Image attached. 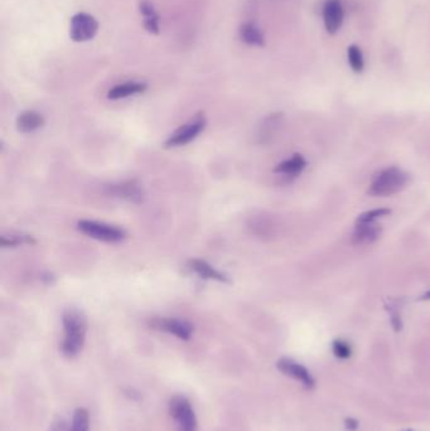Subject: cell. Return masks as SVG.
I'll return each instance as SVG.
<instances>
[{"mask_svg": "<svg viewBox=\"0 0 430 431\" xmlns=\"http://www.w3.org/2000/svg\"><path fill=\"white\" fill-rule=\"evenodd\" d=\"M240 40L249 46L264 47L265 46V37L259 27L253 22H245L240 25L239 30Z\"/></svg>", "mask_w": 430, "mask_h": 431, "instance_id": "obj_15", "label": "cell"}, {"mask_svg": "<svg viewBox=\"0 0 430 431\" xmlns=\"http://www.w3.org/2000/svg\"><path fill=\"white\" fill-rule=\"evenodd\" d=\"M70 431H90L89 411L86 408H78L75 410Z\"/></svg>", "mask_w": 430, "mask_h": 431, "instance_id": "obj_19", "label": "cell"}, {"mask_svg": "<svg viewBox=\"0 0 430 431\" xmlns=\"http://www.w3.org/2000/svg\"><path fill=\"white\" fill-rule=\"evenodd\" d=\"M206 117L203 112H198L197 115L192 117L189 123L184 124L181 128H178L173 134L165 141V146L168 148H176L183 146L196 139L198 135L206 128Z\"/></svg>", "mask_w": 430, "mask_h": 431, "instance_id": "obj_5", "label": "cell"}, {"mask_svg": "<svg viewBox=\"0 0 430 431\" xmlns=\"http://www.w3.org/2000/svg\"><path fill=\"white\" fill-rule=\"evenodd\" d=\"M407 181L409 175L405 172L395 167L388 168L374 177L367 193L372 197H389L401 192L407 187Z\"/></svg>", "mask_w": 430, "mask_h": 431, "instance_id": "obj_2", "label": "cell"}, {"mask_svg": "<svg viewBox=\"0 0 430 431\" xmlns=\"http://www.w3.org/2000/svg\"><path fill=\"white\" fill-rule=\"evenodd\" d=\"M306 159L301 157V154H294L293 157L289 158L287 160H284L279 164L274 172L279 173V175L293 177V175H301V170L306 168Z\"/></svg>", "mask_w": 430, "mask_h": 431, "instance_id": "obj_18", "label": "cell"}, {"mask_svg": "<svg viewBox=\"0 0 430 431\" xmlns=\"http://www.w3.org/2000/svg\"><path fill=\"white\" fill-rule=\"evenodd\" d=\"M324 27L330 35H336L341 28L345 18L342 0H326L322 6Z\"/></svg>", "mask_w": 430, "mask_h": 431, "instance_id": "obj_9", "label": "cell"}, {"mask_svg": "<svg viewBox=\"0 0 430 431\" xmlns=\"http://www.w3.org/2000/svg\"><path fill=\"white\" fill-rule=\"evenodd\" d=\"M44 124V117L40 112L27 110L22 112L17 119V128L22 133H33L42 128Z\"/></svg>", "mask_w": 430, "mask_h": 431, "instance_id": "obj_16", "label": "cell"}, {"mask_svg": "<svg viewBox=\"0 0 430 431\" xmlns=\"http://www.w3.org/2000/svg\"><path fill=\"white\" fill-rule=\"evenodd\" d=\"M283 122L284 117L282 112L271 114L266 117L265 120L261 124V126H260V141L261 143L270 141L271 138L277 134V131L282 128Z\"/></svg>", "mask_w": 430, "mask_h": 431, "instance_id": "obj_17", "label": "cell"}, {"mask_svg": "<svg viewBox=\"0 0 430 431\" xmlns=\"http://www.w3.org/2000/svg\"><path fill=\"white\" fill-rule=\"evenodd\" d=\"M277 367L284 374L299 381L301 385L306 386V389H313L316 385V381L313 379L311 372L303 365L290 358H280L277 361Z\"/></svg>", "mask_w": 430, "mask_h": 431, "instance_id": "obj_10", "label": "cell"}, {"mask_svg": "<svg viewBox=\"0 0 430 431\" xmlns=\"http://www.w3.org/2000/svg\"><path fill=\"white\" fill-rule=\"evenodd\" d=\"M347 54L348 62H350L351 69L356 73H361L365 69V59H364V54H362V51L359 49V47L354 46V45L348 47Z\"/></svg>", "mask_w": 430, "mask_h": 431, "instance_id": "obj_20", "label": "cell"}, {"mask_svg": "<svg viewBox=\"0 0 430 431\" xmlns=\"http://www.w3.org/2000/svg\"><path fill=\"white\" fill-rule=\"evenodd\" d=\"M70 427L71 426H68V423L66 421L65 418L59 416L52 421V424L48 427V431H70Z\"/></svg>", "mask_w": 430, "mask_h": 431, "instance_id": "obj_24", "label": "cell"}, {"mask_svg": "<svg viewBox=\"0 0 430 431\" xmlns=\"http://www.w3.org/2000/svg\"><path fill=\"white\" fill-rule=\"evenodd\" d=\"M332 350L333 353L338 358L341 360H347L352 355V350H351V346L346 342V341H342V339H336L333 344H332Z\"/></svg>", "mask_w": 430, "mask_h": 431, "instance_id": "obj_23", "label": "cell"}, {"mask_svg": "<svg viewBox=\"0 0 430 431\" xmlns=\"http://www.w3.org/2000/svg\"><path fill=\"white\" fill-rule=\"evenodd\" d=\"M189 268L195 274L198 275L200 278H203V279L215 280V281H218V283H230V279L227 278V275L218 271L217 268H213V265H210L205 260L193 259V260H191L189 262Z\"/></svg>", "mask_w": 430, "mask_h": 431, "instance_id": "obj_13", "label": "cell"}, {"mask_svg": "<svg viewBox=\"0 0 430 431\" xmlns=\"http://www.w3.org/2000/svg\"><path fill=\"white\" fill-rule=\"evenodd\" d=\"M409 431H412V430H409Z\"/></svg>", "mask_w": 430, "mask_h": 431, "instance_id": "obj_27", "label": "cell"}, {"mask_svg": "<svg viewBox=\"0 0 430 431\" xmlns=\"http://www.w3.org/2000/svg\"><path fill=\"white\" fill-rule=\"evenodd\" d=\"M381 235V228L376 222L371 223H356L352 241L354 245H367L376 241Z\"/></svg>", "mask_w": 430, "mask_h": 431, "instance_id": "obj_12", "label": "cell"}, {"mask_svg": "<svg viewBox=\"0 0 430 431\" xmlns=\"http://www.w3.org/2000/svg\"><path fill=\"white\" fill-rule=\"evenodd\" d=\"M77 228L89 237L104 241V242H110V244L120 242L126 237V232L123 228L102 223V222L81 220L77 223Z\"/></svg>", "mask_w": 430, "mask_h": 431, "instance_id": "obj_4", "label": "cell"}, {"mask_svg": "<svg viewBox=\"0 0 430 431\" xmlns=\"http://www.w3.org/2000/svg\"><path fill=\"white\" fill-rule=\"evenodd\" d=\"M168 411L177 431H198L195 408L189 398L176 395L168 402Z\"/></svg>", "mask_w": 430, "mask_h": 431, "instance_id": "obj_3", "label": "cell"}, {"mask_svg": "<svg viewBox=\"0 0 430 431\" xmlns=\"http://www.w3.org/2000/svg\"><path fill=\"white\" fill-rule=\"evenodd\" d=\"M99 32V22L88 13H77L71 18L70 37L73 42L91 41Z\"/></svg>", "mask_w": 430, "mask_h": 431, "instance_id": "obj_6", "label": "cell"}, {"mask_svg": "<svg viewBox=\"0 0 430 431\" xmlns=\"http://www.w3.org/2000/svg\"><path fill=\"white\" fill-rule=\"evenodd\" d=\"M148 90V83L142 81H128L119 83L117 86L110 88L107 93V99L120 100L134 96L138 93H145Z\"/></svg>", "mask_w": 430, "mask_h": 431, "instance_id": "obj_14", "label": "cell"}, {"mask_svg": "<svg viewBox=\"0 0 430 431\" xmlns=\"http://www.w3.org/2000/svg\"><path fill=\"white\" fill-rule=\"evenodd\" d=\"M64 324V339L61 343V352L67 358H75L81 353L86 332L88 321L83 312L77 309H68L62 317Z\"/></svg>", "mask_w": 430, "mask_h": 431, "instance_id": "obj_1", "label": "cell"}, {"mask_svg": "<svg viewBox=\"0 0 430 431\" xmlns=\"http://www.w3.org/2000/svg\"><path fill=\"white\" fill-rule=\"evenodd\" d=\"M105 192L109 196L125 199V201L131 202V203H142L144 197H145L142 184L136 179L109 184V186L105 187Z\"/></svg>", "mask_w": 430, "mask_h": 431, "instance_id": "obj_8", "label": "cell"}, {"mask_svg": "<svg viewBox=\"0 0 430 431\" xmlns=\"http://www.w3.org/2000/svg\"><path fill=\"white\" fill-rule=\"evenodd\" d=\"M430 299V292L425 293L423 297H420V300H429Z\"/></svg>", "mask_w": 430, "mask_h": 431, "instance_id": "obj_26", "label": "cell"}, {"mask_svg": "<svg viewBox=\"0 0 430 431\" xmlns=\"http://www.w3.org/2000/svg\"><path fill=\"white\" fill-rule=\"evenodd\" d=\"M139 13L142 14L143 18V25L147 30L148 33L150 35H160V17L155 6L150 0H139Z\"/></svg>", "mask_w": 430, "mask_h": 431, "instance_id": "obj_11", "label": "cell"}, {"mask_svg": "<svg viewBox=\"0 0 430 431\" xmlns=\"http://www.w3.org/2000/svg\"><path fill=\"white\" fill-rule=\"evenodd\" d=\"M391 213L390 208H375V210L367 211L364 212L357 217L356 223H371L376 222L378 218H383L385 216H389Z\"/></svg>", "mask_w": 430, "mask_h": 431, "instance_id": "obj_21", "label": "cell"}, {"mask_svg": "<svg viewBox=\"0 0 430 431\" xmlns=\"http://www.w3.org/2000/svg\"><path fill=\"white\" fill-rule=\"evenodd\" d=\"M0 242H1L3 247H14V246L22 245V244L33 245V244H36V240L33 239L32 236L19 235V236H11V237L3 236Z\"/></svg>", "mask_w": 430, "mask_h": 431, "instance_id": "obj_22", "label": "cell"}, {"mask_svg": "<svg viewBox=\"0 0 430 431\" xmlns=\"http://www.w3.org/2000/svg\"><path fill=\"white\" fill-rule=\"evenodd\" d=\"M149 326L160 332L173 334L182 341H189L195 332V326L189 321L178 318H154L149 321Z\"/></svg>", "mask_w": 430, "mask_h": 431, "instance_id": "obj_7", "label": "cell"}, {"mask_svg": "<svg viewBox=\"0 0 430 431\" xmlns=\"http://www.w3.org/2000/svg\"><path fill=\"white\" fill-rule=\"evenodd\" d=\"M346 427L348 431H356V429L359 427V421L354 419L346 420Z\"/></svg>", "mask_w": 430, "mask_h": 431, "instance_id": "obj_25", "label": "cell"}]
</instances>
